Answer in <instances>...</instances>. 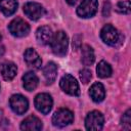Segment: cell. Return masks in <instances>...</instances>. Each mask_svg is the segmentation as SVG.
<instances>
[{"label":"cell","instance_id":"obj_5","mask_svg":"<svg viewBox=\"0 0 131 131\" xmlns=\"http://www.w3.org/2000/svg\"><path fill=\"white\" fill-rule=\"evenodd\" d=\"M74 121V114L68 108H59L52 116V123L56 127H66Z\"/></svg>","mask_w":131,"mask_h":131},{"label":"cell","instance_id":"obj_8","mask_svg":"<svg viewBox=\"0 0 131 131\" xmlns=\"http://www.w3.org/2000/svg\"><path fill=\"white\" fill-rule=\"evenodd\" d=\"M11 110L17 115H24L29 108L28 99L21 94H13L9 99Z\"/></svg>","mask_w":131,"mask_h":131},{"label":"cell","instance_id":"obj_6","mask_svg":"<svg viewBox=\"0 0 131 131\" xmlns=\"http://www.w3.org/2000/svg\"><path fill=\"white\" fill-rule=\"evenodd\" d=\"M98 8L97 0H83L77 8V14L83 18L92 17Z\"/></svg>","mask_w":131,"mask_h":131},{"label":"cell","instance_id":"obj_9","mask_svg":"<svg viewBox=\"0 0 131 131\" xmlns=\"http://www.w3.org/2000/svg\"><path fill=\"white\" fill-rule=\"evenodd\" d=\"M34 103H35L36 108L40 113L46 115L51 111L52 104H53V100H52V97L49 94H47V93H39L38 95H36Z\"/></svg>","mask_w":131,"mask_h":131},{"label":"cell","instance_id":"obj_22","mask_svg":"<svg viewBox=\"0 0 131 131\" xmlns=\"http://www.w3.org/2000/svg\"><path fill=\"white\" fill-rule=\"evenodd\" d=\"M121 122H122V126L124 129L126 130H130L131 129V111L130 110H127L122 119H121Z\"/></svg>","mask_w":131,"mask_h":131},{"label":"cell","instance_id":"obj_19","mask_svg":"<svg viewBox=\"0 0 131 131\" xmlns=\"http://www.w3.org/2000/svg\"><path fill=\"white\" fill-rule=\"evenodd\" d=\"M94 59H95V56H94V51L92 47L89 45H83L82 46V57H81L83 64L91 66L94 62Z\"/></svg>","mask_w":131,"mask_h":131},{"label":"cell","instance_id":"obj_25","mask_svg":"<svg viewBox=\"0 0 131 131\" xmlns=\"http://www.w3.org/2000/svg\"><path fill=\"white\" fill-rule=\"evenodd\" d=\"M4 53H5V48H4V46H0V57H2V56L4 55Z\"/></svg>","mask_w":131,"mask_h":131},{"label":"cell","instance_id":"obj_2","mask_svg":"<svg viewBox=\"0 0 131 131\" xmlns=\"http://www.w3.org/2000/svg\"><path fill=\"white\" fill-rule=\"evenodd\" d=\"M100 37L102 41L110 46H117L121 42V35L119 31L112 25H105L101 29Z\"/></svg>","mask_w":131,"mask_h":131},{"label":"cell","instance_id":"obj_10","mask_svg":"<svg viewBox=\"0 0 131 131\" xmlns=\"http://www.w3.org/2000/svg\"><path fill=\"white\" fill-rule=\"evenodd\" d=\"M24 12L30 19L37 20L45 14V9L37 2H28L24 5Z\"/></svg>","mask_w":131,"mask_h":131},{"label":"cell","instance_id":"obj_12","mask_svg":"<svg viewBox=\"0 0 131 131\" xmlns=\"http://www.w3.org/2000/svg\"><path fill=\"white\" fill-rule=\"evenodd\" d=\"M53 33L52 30L48 27V26H42L40 28H38L37 32H36V38L37 41L42 44V45H48L51 42Z\"/></svg>","mask_w":131,"mask_h":131},{"label":"cell","instance_id":"obj_18","mask_svg":"<svg viewBox=\"0 0 131 131\" xmlns=\"http://www.w3.org/2000/svg\"><path fill=\"white\" fill-rule=\"evenodd\" d=\"M16 0H0V10L6 16L13 14L17 9Z\"/></svg>","mask_w":131,"mask_h":131},{"label":"cell","instance_id":"obj_21","mask_svg":"<svg viewBox=\"0 0 131 131\" xmlns=\"http://www.w3.org/2000/svg\"><path fill=\"white\" fill-rule=\"evenodd\" d=\"M130 8H131V3L129 0L126 1H121L117 4L116 6V10L119 13H123V14H128L130 13Z\"/></svg>","mask_w":131,"mask_h":131},{"label":"cell","instance_id":"obj_20","mask_svg":"<svg viewBox=\"0 0 131 131\" xmlns=\"http://www.w3.org/2000/svg\"><path fill=\"white\" fill-rule=\"evenodd\" d=\"M112 67L110 63H107L104 60H101L98 62L97 68H96V73L99 78H107L112 75Z\"/></svg>","mask_w":131,"mask_h":131},{"label":"cell","instance_id":"obj_7","mask_svg":"<svg viewBox=\"0 0 131 131\" xmlns=\"http://www.w3.org/2000/svg\"><path fill=\"white\" fill-rule=\"evenodd\" d=\"M104 118L98 111L90 112L85 119V127L87 130H101L103 127Z\"/></svg>","mask_w":131,"mask_h":131},{"label":"cell","instance_id":"obj_1","mask_svg":"<svg viewBox=\"0 0 131 131\" xmlns=\"http://www.w3.org/2000/svg\"><path fill=\"white\" fill-rule=\"evenodd\" d=\"M50 45L54 54L58 56H64L69 45V39L67 34L63 31H57L55 34H53Z\"/></svg>","mask_w":131,"mask_h":131},{"label":"cell","instance_id":"obj_23","mask_svg":"<svg viewBox=\"0 0 131 131\" xmlns=\"http://www.w3.org/2000/svg\"><path fill=\"white\" fill-rule=\"evenodd\" d=\"M91 77H92V73L90 70L83 69L80 71V79H81L82 83H84V84L89 83V81L91 80Z\"/></svg>","mask_w":131,"mask_h":131},{"label":"cell","instance_id":"obj_4","mask_svg":"<svg viewBox=\"0 0 131 131\" xmlns=\"http://www.w3.org/2000/svg\"><path fill=\"white\" fill-rule=\"evenodd\" d=\"M60 88L72 96H78L80 94V88L77 80L70 74H66L59 82Z\"/></svg>","mask_w":131,"mask_h":131},{"label":"cell","instance_id":"obj_3","mask_svg":"<svg viewBox=\"0 0 131 131\" xmlns=\"http://www.w3.org/2000/svg\"><path fill=\"white\" fill-rule=\"evenodd\" d=\"M8 30H9V32L12 36L17 37V38H21V37H25L29 34L30 26L24 19H21L19 17H16V18L12 19L9 23Z\"/></svg>","mask_w":131,"mask_h":131},{"label":"cell","instance_id":"obj_24","mask_svg":"<svg viewBox=\"0 0 131 131\" xmlns=\"http://www.w3.org/2000/svg\"><path fill=\"white\" fill-rule=\"evenodd\" d=\"M110 11H111V4L108 2H105L103 5V9H102V14L104 16L110 15Z\"/></svg>","mask_w":131,"mask_h":131},{"label":"cell","instance_id":"obj_13","mask_svg":"<svg viewBox=\"0 0 131 131\" xmlns=\"http://www.w3.org/2000/svg\"><path fill=\"white\" fill-rule=\"evenodd\" d=\"M16 66L11 61H4L0 63V73L4 80L11 81L16 75Z\"/></svg>","mask_w":131,"mask_h":131},{"label":"cell","instance_id":"obj_17","mask_svg":"<svg viewBox=\"0 0 131 131\" xmlns=\"http://www.w3.org/2000/svg\"><path fill=\"white\" fill-rule=\"evenodd\" d=\"M38 83L39 79L33 72H28L23 76V85L28 91H33L38 86Z\"/></svg>","mask_w":131,"mask_h":131},{"label":"cell","instance_id":"obj_27","mask_svg":"<svg viewBox=\"0 0 131 131\" xmlns=\"http://www.w3.org/2000/svg\"><path fill=\"white\" fill-rule=\"evenodd\" d=\"M1 39H2V35L0 34V41H1Z\"/></svg>","mask_w":131,"mask_h":131},{"label":"cell","instance_id":"obj_15","mask_svg":"<svg viewBox=\"0 0 131 131\" xmlns=\"http://www.w3.org/2000/svg\"><path fill=\"white\" fill-rule=\"evenodd\" d=\"M89 95L94 102H100L105 97V90L101 83H94L89 89Z\"/></svg>","mask_w":131,"mask_h":131},{"label":"cell","instance_id":"obj_14","mask_svg":"<svg viewBox=\"0 0 131 131\" xmlns=\"http://www.w3.org/2000/svg\"><path fill=\"white\" fill-rule=\"evenodd\" d=\"M21 130H30V131H38L42 129V122L36 116H30L26 118L20 124Z\"/></svg>","mask_w":131,"mask_h":131},{"label":"cell","instance_id":"obj_26","mask_svg":"<svg viewBox=\"0 0 131 131\" xmlns=\"http://www.w3.org/2000/svg\"><path fill=\"white\" fill-rule=\"evenodd\" d=\"M67 2H68V4H70V5H74L76 2H77V0H66Z\"/></svg>","mask_w":131,"mask_h":131},{"label":"cell","instance_id":"obj_11","mask_svg":"<svg viewBox=\"0 0 131 131\" xmlns=\"http://www.w3.org/2000/svg\"><path fill=\"white\" fill-rule=\"evenodd\" d=\"M24 58H25V61L26 63L30 67V68H33V69H40L41 68V64H42V60L39 56V54L36 52L35 49L33 48H28L25 53H24Z\"/></svg>","mask_w":131,"mask_h":131},{"label":"cell","instance_id":"obj_16","mask_svg":"<svg viewBox=\"0 0 131 131\" xmlns=\"http://www.w3.org/2000/svg\"><path fill=\"white\" fill-rule=\"evenodd\" d=\"M43 75L45 77L46 83L52 84L55 81L56 76H57V66L53 61L48 62L43 69Z\"/></svg>","mask_w":131,"mask_h":131}]
</instances>
